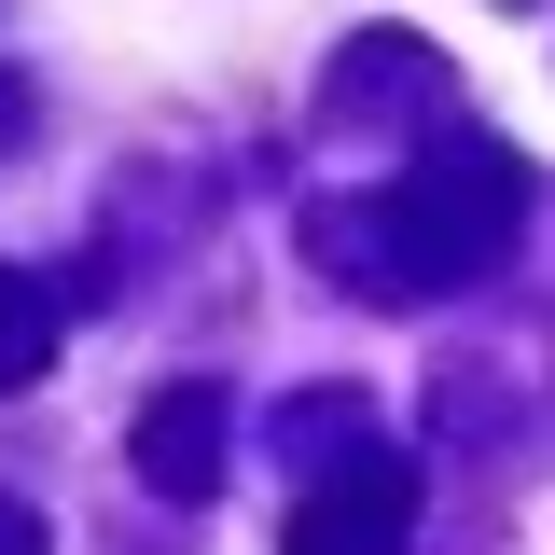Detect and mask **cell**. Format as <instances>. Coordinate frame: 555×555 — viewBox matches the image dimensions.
<instances>
[{
	"label": "cell",
	"mask_w": 555,
	"mask_h": 555,
	"mask_svg": "<svg viewBox=\"0 0 555 555\" xmlns=\"http://www.w3.org/2000/svg\"><path fill=\"white\" fill-rule=\"evenodd\" d=\"M430 98H444V69H430V42H403V28L347 42V69L320 83V112H334V126H416Z\"/></svg>",
	"instance_id": "cell-4"
},
{
	"label": "cell",
	"mask_w": 555,
	"mask_h": 555,
	"mask_svg": "<svg viewBox=\"0 0 555 555\" xmlns=\"http://www.w3.org/2000/svg\"><path fill=\"white\" fill-rule=\"evenodd\" d=\"M42 361H56V306H42V292H28V278L0 264V389H28V375H42Z\"/></svg>",
	"instance_id": "cell-5"
},
{
	"label": "cell",
	"mask_w": 555,
	"mask_h": 555,
	"mask_svg": "<svg viewBox=\"0 0 555 555\" xmlns=\"http://www.w3.org/2000/svg\"><path fill=\"white\" fill-rule=\"evenodd\" d=\"M0 555H56V542H42V514H28V500H0Z\"/></svg>",
	"instance_id": "cell-6"
},
{
	"label": "cell",
	"mask_w": 555,
	"mask_h": 555,
	"mask_svg": "<svg viewBox=\"0 0 555 555\" xmlns=\"http://www.w3.org/2000/svg\"><path fill=\"white\" fill-rule=\"evenodd\" d=\"M416 542V473L389 444H347V473H320L292 500V542L278 555H403Z\"/></svg>",
	"instance_id": "cell-2"
},
{
	"label": "cell",
	"mask_w": 555,
	"mask_h": 555,
	"mask_svg": "<svg viewBox=\"0 0 555 555\" xmlns=\"http://www.w3.org/2000/svg\"><path fill=\"white\" fill-rule=\"evenodd\" d=\"M14 139H28V83H0V153H14Z\"/></svg>",
	"instance_id": "cell-7"
},
{
	"label": "cell",
	"mask_w": 555,
	"mask_h": 555,
	"mask_svg": "<svg viewBox=\"0 0 555 555\" xmlns=\"http://www.w3.org/2000/svg\"><path fill=\"white\" fill-rule=\"evenodd\" d=\"M222 444H236L222 389H153V416H139V473H153V500H222Z\"/></svg>",
	"instance_id": "cell-3"
},
{
	"label": "cell",
	"mask_w": 555,
	"mask_h": 555,
	"mask_svg": "<svg viewBox=\"0 0 555 555\" xmlns=\"http://www.w3.org/2000/svg\"><path fill=\"white\" fill-rule=\"evenodd\" d=\"M514 222H528V167L500 153V139H430L389 195L361 208H320V264H347L375 306H403V292H459L514 250Z\"/></svg>",
	"instance_id": "cell-1"
}]
</instances>
